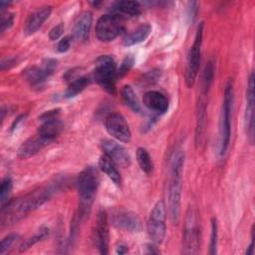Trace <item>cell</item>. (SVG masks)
I'll list each match as a JSON object with an SVG mask.
<instances>
[{
	"label": "cell",
	"instance_id": "obj_1",
	"mask_svg": "<svg viewBox=\"0 0 255 255\" xmlns=\"http://www.w3.org/2000/svg\"><path fill=\"white\" fill-rule=\"evenodd\" d=\"M54 192L55 185L49 184L33 190L23 196L9 200L1 207V225L9 226L16 223L29 212L42 206L51 198Z\"/></svg>",
	"mask_w": 255,
	"mask_h": 255
},
{
	"label": "cell",
	"instance_id": "obj_2",
	"mask_svg": "<svg viewBox=\"0 0 255 255\" xmlns=\"http://www.w3.org/2000/svg\"><path fill=\"white\" fill-rule=\"evenodd\" d=\"M184 166V152L176 150L170 162V178L168 185V210L173 224H178L180 218V198L182 173Z\"/></svg>",
	"mask_w": 255,
	"mask_h": 255
},
{
	"label": "cell",
	"instance_id": "obj_3",
	"mask_svg": "<svg viewBox=\"0 0 255 255\" xmlns=\"http://www.w3.org/2000/svg\"><path fill=\"white\" fill-rule=\"evenodd\" d=\"M76 183L79 194V217L84 219L89 216L100 184L98 170L93 166L86 167L78 175Z\"/></svg>",
	"mask_w": 255,
	"mask_h": 255
},
{
	"label": "cell",
	"instance_id": "obj_4",
	"mask_svg": "<svg viewBox=\"0 0 255 255\" xmlns=\"http://www.w3.org/2000/svg\"><path fill=\"white\" fill-rule=\"evenodd\" d=\"M214 76V66L212 62H208L204 68L201 87L198 97V102L196 106V127H195V143L200 144L203 139V134L205 130L206 124V109H207V98L211 83Z\"/></svg>",
	"mask_w": 255,
	"mask_h": 255
},
{
	"label": "cell",
	"instance_id": "obj_5",
	"mask_svg": "<svg viewBox=\"0 0 255 255\" xmlns=\"http://www.w3.org/2000/svg\"><path fill=\"white\" fill-rule=\"evenodd\" d=\"M233 102H234L233 85L231 81H228L224 89L221 118H220V124H219V154L220 155L225 154L229 146Z\"/></svg>",
	"mask_w": 255,
	"mask_h": 255
},
{
	"label": "cell",
	"instance_id": "obj_6",
	"mask_svg": "<svg viewBox=\"0 0 255 255\" xmlns=\"http://www.w3.org/2000/svg\"><path fill=\"white\" fill-rule=\"evenodd\" d=\"M94 80L109 94L116 92V80L118 78L117 65L113 57L109 55L100 56L96 60Z\"/></svg>",
	"mask_w": 255,
	"mask_h": 255
},
{
	"label": "cell",
	"instance_id": "obj_7",
	"mask_svg": "<svg viewBox=\"0 0 255 255\" xmlns=\"http://www.w3.org/2000/svg\"><path fill=\"white\" fill-rule=\"evenodd\" d=\"M203 28L204 23L200 22L194 37V41L192 46L190 47L186 67H185V84L188 88H191L195 82V79L198 74L199 65H200V55H201V46H202V39H203Z\"/></svg>",
	"mask_w": 255,
	"mask_h": 255
},
{
	"label": "cell",
	"instance_id": "obj_8",
	"mask_svg": "<svg viewBox=\"0 0 255 255\" xmlns=\"http://www.w3.org/2000/svg\"><path fill=\"white\" fill-rule=\"evenodd\" d=\"M200 246V230L195 211L189 207L184 221L182 235V252L184 254H196Z\"/></svg>",
	"mask_w": 255,
	"mask_h": 255
},
{
	"label": "cell",
	"instance_id": "obj_9",
	"mask_svg": "<svg viewBox=\"0 0 255 255\" xmlns=\"http://www.w3.org/2000/svg\"><path fill=\"white\" fill-rule=\"evenodd\" d=\"M146 226L151 241L154 244H161L166 233L165 205L162 200H158L152 207Z\"/></svg>",
	"mask_w": 255,
	"mask_h": 255
},
{
	"label": "cell",
	"instance_id": "obj_10",
	"mask_svg": "<svg viewBox=\"0 0 255 255\" xmlns=\"http://www.w3.org/2000/svg\"><path fill=\"white\" fill-rule=\"evenodd\" d=\"M122 20L115 15L106 14L101 16L96 24V37L101 42H111L115 40L123 31Z\"/></svg>",
	"mask_w": 255,
	"mask_h": 255
},
{
	"label": "cell",
	"instance_id": "obj_11",
	"mask_svg": "<svg viewBox=\"0 0 255 255\" xmlns=\"http://www.w3.org/2000/svg\"><path fill=\"white\" fill-rule=\"evenodd\" d=\"M57 68V60L46 59L42 62L40 67L32 66L24 70V77L32 88H41L46 80L53 75Z\"/></svg>",
	"mask_w": 255,
	"mask_h": 255
},
{
	"label": "cell",
	"instance_id": "obj_12",
	"mask_svg": "<svg viewBox=\"0 0 255 255\" xmlns=\"http://www.w3.org/2000/svg\"><path fill=\"white\" fill-rule=\"evenodd\" d=\"M110 220L115 227L128 232H139L142 227L140 218L137 214L121 207L112 211Z\"/></svg>",
	"mask_w": 255,
	"mask_h": 255
},
{
	"label": "cell",
	"instance_id": "obj_13",
	"mask_svg": "<svg viewBox=\"0 0 255 255\" xmlns=\"http://www.w3.org/2000/svg\"><path fill=\"white\" fill-rule=\"evenodd\" d=\"M109 216L106 210L101 209L98 212L93 230V240L101 254L109 253Z\"/></svg>",
	"mask_w": 255,
	"mask_h": 255
},
{
	"label": "cell",
	"instance_id": "obj_14",
	"mask_svg": "<svg viewBox=\"0 0 255 255\" xmlns=\"http://www.w3.org/2000/svg\"><path fill=\"white\" fill-rule=\"evenodd\" d=\"M107 131L121 142H128L131 138V132L126 119L118 113H112L106 118Z\"/></svg>",
	"mask_w": 255,
	"mask_h": 255
},
{
	"label": "cell",
	"instance_id": "obj_15",
	"mask_svg": "<svg viewBox=\"0 0 255 255\" xmlns=\"http://www.w3.org/2000/svg\"><path fill=\"white\" fill-rule=\"evenodd\" d=\"M254 73L251 72L246 90V107H245V115H244V123H245V130L247 136L249 137V141L253 143L254 139Z\"/></svg>",
	"mask_w": 255,
	"mask_h": 255
},
{
	"label": "cell",
	"instance_id": "obj_16",
	"mask_svg": "<svg viewBox=\"0 0 255 255\" xmlns=\"http://www.w3.org/2000/svg\"><path fill=\"white\" fill-rule=\"evenodd\" d=\"M103 152L108 155L117 165L128 167L130 165V156L128 150L120 143L112 139H103L101 143Z\"/></svg>",
	"mask_w": 255,
	"mask_h": 255
},
{
	"label": "cell",
	"instance_id": "obj_17",
	"mask_svg": "<svg viewBox=\"0 0 255 255\" xmlns=\"http://www.w3.org/2000/svg\"><path fill=\"white\" fill-rule=\"evenodd\" d=\"M51 141L42 137L38 133L34 136L27 138L18 148L17 155L21 159H27L38 153L45 146L50 144Z\"/></svg>",
	"mask_w": 255,
	"mask_h": 255
},
{
	"label": "cell",
	"instance_id": "obj_18",
	"mask_svg": "<svg viewBox=\"0 0 255 255\" xmlns=\"http://www.w3.org/2000/svg\"><path fill=\"white\" fill-rule=\"evenodd\" d=\"M52 12L51 6H43L31 14L26 19L24 25V32L26 35H33L36 33L44 24V22L50 17Z\"/></svg>",
	"mask_w": 255,
	"mask_h": 255
},
{
	"label": "cell",
	"instance_id": "obj_19",
	"mask_svg": "<svg viewBox=\"0 0 255 255\" xmlns=\"http://www.w3.org/2000/svg\"><path fill=\"white\" fill-rule=\"evenodd\" d=\"M140 4L136 1H128V0H122L115 2L111 7V13L112 15H115L116 17L123 19L132 18L136 17L140 14Z\"/></svg>",
	"mask_w": 255,
	"mask_h": 255
},
{
	"label": "cell",
	"instance_id": "obj_20",
	"mask_svg": "<svg viewBox=\"0 0 255 255\" xmlns=\"http://www.w3.org/2000/svg\"><path fill=\"white\" fill-rule=\"evenodd\" d=\"M143 105L151 112L164 114L168 110L167 98L158 91H147L142 98Z\"/></svg>",
	"mask_w": 255,
	"mask_h": 255
},
{
	"label": "cell",
	"instance_id": "obj_21",
	"mask_svg": "<svg viewBox=\"0 0 255 255\" xmlns=\"http://www.w3.org/2000/svg\"><path fill=\"white\" fill-rule=\"evenodd\" d=\"M93 23V14L91 11H84L77 18L73 28V38L76 41L84 42L90 34Z\"/></svg>",
	"mask_w": 255,
	"mask_h": 255
},
{
	"label": "cell",
	"instance_id": "obj_22",
	"mask_svg": "<svg viewBox=\"0 0 255 255\" xmlns=\"http://www.w3.org/2000/svg\"><path fill=\"white\" fill-rule=\"evenodd\" d=\"M42 125L38 128V134L49 141H54L55 138L63 130V123L59 118L41 121Z\"/></svg>",
	"mask_w": 255,
	"mask_h": 255
},
{
	"label": "cell",
	"instance_id": "obj_23",
	"mask_svg": "<svg viewBox=\"0 0 255 255\" xmlns=\"http://www.w3.org/2000/svg\"><path fill=\"white\" fill-rule=\"evenodd\" d=\"M151 33V26L149 24H141L131 32L128 33L123 38V45L129 47L143 42Z\"/></svg>",
	"mask_w": 255,
	"mask_h": 255
},
{
	"label": "cell",
	"instance_id": "obj_24",
	"mask_svg": "<svg viewBox=\"0 0 255 255\" xmlns=\"http://www.w3.org/2000/svg\"><path fill=\"white\" fill-rule=\"evenodd\" d=\"M99 165L103 172L117 185H121L122 177L119 170L116 167V163L105 153H103L99 159Z\"/></svg>",
	"mask_w": 255,
	"mask_h": 255
},
{
	"label": "cell",
	"instance_id": "obj_25",
	"mask_svg": "<svg viewBox=\"0 0 255 255\" xmlns=\"http://www.w3.org/2000/svg\"><path fill=\"white\" fill-rule=\"evenodd\" d=\"M122 99L127 107H128L133 113H140L141 107L137 100V97L133 89L129 85H126L122 89Z\"/></svg>",
	"mask_w": 255,
	"mask_h": 255
},
{
	"label": "cell",
	"instance_id": "obj_26",
	"mask_svg": "<svg viewBox=\"0 0 255 255\" xmlns=\"http://www.w3.org/2000/svg\"><path fill=\"white\" fill-rule=\"evenodd\" d=\"M90 84V79L87 77H79L74 79L72 82H70L66 92H65V98L70 99L76 97L78 94L83 92Z\"/></svg>",
	"mask_w": 255,
	"mask_h": 255
},
{
	"label": "cell",
	"instance_id": "obj_27",
	"mask_svg": "<svg viewBox=\"0 0 255 255\" xmlns=\"http://www.w3.org/2000/svg\"><path fill=\"white\" fill-rule=\"evenodd\" d=\"M136 160L140 169L146 174L151 175L153 172V162L148 151L143 147L136 149Z\"/></svg>",
	"mask_w": 255,
	"mask_h": 255
},
{
	"label": "cell",
	"instance_id": "obj_28",
	"mask_svg": "<svg viewBox=\"0 0 255 255\" xmlns=\"http://www.w3.org/2000/svg\"><path fill=\"white\" fill-rule=\"evenodd\" d=\"M50 233V230L48 227L46 226H42L33 236L27 238L26 240H24L21 245H20V252H23V251H26L27 249L31 248L33 245H35L36 243L44 240Z\"/></svg>",
	"mask_w": 255,
	"mask_h": 255
},
{
	"label": "cell",
	"instance_id": "obj_29",
	"mask_svg": "<svg viewBox=\"0 0 255 255\" xmlns=\"http://www.w3.org/2000/svg\"><path fill=\"white\" fill-rule=\"evenodd\" d=\"M13 188V181L11 177L6 176L2 182H1V187H0V203L1 207L5 205L9 201V196L11 194Z\"/></svg>",
	"mask_w": 255,
	"mask_h": 255
},
{
	"label": "cell",
	"instance_id": "obj_30",
	"mask_svg": "<svg viewBox=\"0 0 255 255\" xmlns=\"http://www.w3.org/2000/svg\"><path fill=\"white\" fill-rule=\"evenodd\" d=\"M20 239V235L17 233H10L8 235H6L2 241H1V245H0V255H4L6 252H8L12 246Z\"/></svg>",
	"mask_w": 255,
	"mask_h": 255
},
{
	"label": "cell",
	"instance_id": "obj_31",
	"mask_svg": "<svg viewBox=\"0 0 255 255\" xmlns=\"http://www.w3.org/2000/svg\"><path fill=\"white\" fill-rule=\"evenodd\" d=\"M217 239H218V224L217 219L212 217L211 219V234H210V243H209V254H216L217 248Z\"/></svg>",
	"mask_w": 255,
	"mask_h": 255
},
{
	"label": "cell",
	"instance_id": "obj_32",
	"mask_svg": "<svg viewBox=\"0 0 255 255\" xmlns=\"http://www.w3.org/2000/svg\"><path fill=\"white\" fill-rule=\"evenodd\" d=\"M133 63H134V58H133V56H131V55H128V56H127L124 60H123V62H122V64H121V66H120V68L118 69V77H124L130 69H131V67L133 66Z\"/></svg>",
	"mask_w": 255,
	"mask_h": 255
},
{
	"label": "cell",
	"instance_id": "obj_33",
	"mask_svg": "<svg viewBox=\"0 0 255 255\" xmlns=\"http://www.w3.org/2000/svg\"><path fill=\"white\" fill-rule=\"evenodd\" d=\"M14 22V14L9 12H2L1 13V33H4L7 29H9Z\"/></svg>",
	"mask_w": 255,
	"mask_h": 255
},
{
	"label": "cell",
	"instance_id": "obj_34",
	"mask_svg": "<svg viewBox=\"0 0 255 255\" xmlns=\"http://www.w3.org/2000/svg\"><path fill=\"white\" fill-rule=\"evenodd\" d=\"M64 32V24L63 23H59L57 25H55L49 32V39L51 41H55L58 40Z\"/></svg>",
	"mask_w": 255,
	"mask_h": 255
},
{
	"label": "cell",
	"instance_id": "obj_35",
	"mask_svg": "<svg viewBox=\"0 0 255 255\" xmlns=\"http://www.w3.org/2000/svg\"><path fill=\"white\" fill-rule=\"evenodd\" d=\"M71 38L69 36L62 38L57 44V51L60 53L67 52L71 47Z\"/></svg>",
	"mask_w": 255,
	"mask_h": 255
},
{
	"label": "cell",
	"instance_id": "obj_36",
	"mask_svg": "<svg viewBox=\"0 0 255 255\" xmlns=\"http://www.w3.org/2000/svg\"><path fill=\"white\" fill-rule=\"evenodd\" d=\"M60 111H61L60 109H54V110L47 111V112H45V113L40 117V121L59 118V116H60Z\"/></svg>",
	"mask_w": 255,
	"mask_h": 255
},
{
	"label": "cell",
	"instance_id": "obj_37",
	"mask_svg": "<svg viewBox=\"0 0 255 255\" xmlns=\"http://www.w3.org/2000/svg\"><path fill=\"white\" fill-rule=\"evenodd\" d=\"M16 62V58L15 57H7V58H3L1 61V70L4 71L6 69H9L11 66H13Z\"/></svg>",
	"mask_w": 255,
	"mask_h": 255
},
{
	"label": "cell",
	"instance_id": "obj_38",
	"mask_svg": "<svg viewBox=\"0 0 255 255\" xmlns=\"http://www.w3.org/2000/svg\"><path fill=\"white\" fill-rule=\"evenodd\" d=\"M24 118H25V116H23V115H21V116H19L14 122H13V124H12V126H11V128H10V130H11V132H13L14 130H16V128H18V126H19V124L24 120Z\"/></svg>",
	"mask_w": 255,
	"mask_h": 255
},
{
	"label": "cell",
	"instance_id": "obj_39",
	"mask_svg": "<svg viewBox=\"0 0 255 255\" xmlns=\"http://www.w3.org/2000/svg\"><path fill=\"white\" fill-rule=\"evenodd\" d=\"M254 253V236H253V228L251 230V242L248 246V249L246 251L247 255H252Z\"/></svg>",
	"mask_w": 255,
	"mask_h": 255
},
{
	"label": "cell",
	"instance_id": "obj_40",
	"mask_svg": "<svg viewBox=\"0 0 255 255\" xmlns=\"http://www.w3.org/2000/svg\"><path fill=\"white\" fill-rule=\"evenodd\" d=\"M127 252H128V247L124 244H120L116 249V253L118 254H126Z\"/></svg>",
	"mask_w": 255,
	"mask_h": 255
},
{
	"label": "cell",
	"instance_id": "obj_41",
	"mask_svg": "<svg viewBox=\"0 0 255 255\" xmlns=\"http://www.w3.org/2000/svg\"><path fill=\"white\" fill-rule=\"evenodd\" d=\"M12 3L11 2H7V1H1L0 2V9H1V12H4V10L6 8H8Z\"/></svg>",
	"mask_w": 255,
	"mask_h": 255
},
{
	"label": "cell",
	"instance_id": "obj_42",
	"mask_svg": "<svg viewBox=\"0 0 255 255\" xmlns=\"http://www.w3.org/2000/svg\"><path fill=\"white\" fill-rule=\"evenodd\" d=\"M146 248L148 249L147 251H145V253H147V254L157 253V251H156V250H154V247H153V246H151V245H147V246H146Z\"/></svg>",
	"mask_w": 255,
	"mask_h": 255
}]
</instances>
